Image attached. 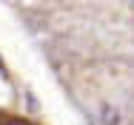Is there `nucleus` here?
Segmentation results:
<instances>
[{"label":"nucleus","mask_w":134,"mask_h":125,"mask_svg":"<svg viewBox=\"0 0 134 125\" xmlns=\"http://www.w3.org/2000/svg\"><path fill=\"white\" fill-rule=\"evenodd\" d=\"M3 125H29V122H23V120H6Z\"/></svg>","instance_id":"nucleus-1"}]
</instances>
